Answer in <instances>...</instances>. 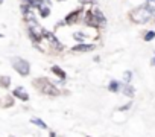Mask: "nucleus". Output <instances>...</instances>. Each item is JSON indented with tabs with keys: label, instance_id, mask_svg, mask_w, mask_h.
<instances>
[{
	"label": "nucleus",
	"instance_id": "1",
	"mask_svg": "<svg viewBox=\"0 0 155 137\" xmlns=\"http://www.w3.org/2000/svg\"><path fill=\"white\" fill-rule=\"evenodd\" d=\"M84 23L94 26V28H102L107 25V17L97 6H94V8L88 9L87 12H84Z\"/></svg>",
	"mask_w": 155,
	"mask_h": 137
},
{
	"label": "nucleus",
	"instance_id": "2",
	"mask_svg": "<svg viewBox=\"0 0 155 137\" xmlns=\"http://www.w3.org/2000/svg\"><path fill=\"white\" fill-rule=\"evenodd\" d=\"M34 87L38 90V92H41L43 95H47V96H59L61 95V92L47 79V78H37V79H34Z\"/></svg>",
	"mask_w": 155,
	"mask_h": 137
},
{
	"label": "nucleus",
	"instance_id": "3",
	"mask_svg": "<svg viewBox=\"0 0 155 137\" xmlns=\"http://www.w3.org/2000/svg\"><path fill=\"white\" fill-rule=\"evenodd\" d=\"M129 18H131L134 23L144 25V23H149L153 17H152V14L149 12V9H147L144 5H141V6H138V8H135V9H132V11L129 12Z\"/></svg>",
	"mask_w": 155,
	"mask_h": 137
},
{
	"label": "nucleus",
	"instance_id": "4",
	"mask_svg": "<svg viewBox=\"0 0 155 137\" xmlns=\"http://www.w3.org/2000/svg\"><path fill=\"white\" fill-rule=\"evenodd\" d=\"M26 29H28L29 37H31L35 43H38V41H41V40H43V37H44V31H46V29H44L41 25H38V23H37V20L26 22Z\"/></svg>",
	"mask_w": 155,
	"mask_h": 137
},
{
	"label": "nucleus",
	"instance_id": "5",
	"mask_svg": "<svg viewBox=\"0 0 155 137\" xmlns=\"http://www.w3.org/2000/svg\"><path fill=\"white\" fill-rule=\"evenodd\" d=\"M12 67H14V70H17V73L21 75V76H28L29 72H31V65H29V62H28L26 59L20 58V56L12 58Z\"/></svg>",
	"mask_w": 155,
	"mask_h": 137
},
{
	"label": "nucleus",
	"instance_id": "6",
	"mask_svg": "<svg viewBox=\"0 0 155 137\" xmlns=\"http://www.w3.org/2000/svg\"><path fill=\"white\" fill-rule=\"evenodd\" d=\"M82 15H84V9H82V8L74 9L73 12H70V14H67V15H65L64 22H65V25H73V23L81 22V17H82Z\"/></svg>",
	"mask_w": 155,
	"mask_h": 137
},
{
	"label": "nucleus",
	"instance_id": "7",
	"mask_svg": "<svg viewBox=\"0 0 155 137\" xmlns=\"http://www.w3.org/2000/svg\"><path fill=\"white\" fill-rule=\"evenodd\" d=\"M94 49H96V44H93V43H79V44L71 47V52H74V53H87V52H91Z\"/></svg>",
	"mask_w": 155,
	"mask_h": 137
},
{
	"label": "nucleus",
	"instance_id": "8",
	"mask_svg": "<svg viewBox=\"0 0 155 137\" xmlns=\"http://www.w3.org/2000/svg\"><path fill=\"white\" fill-rule=\"evenodd\" d=\"M43 38L47 40L50 46H53V47H56V49H62V44L59 43V40L56 38V35H55L53 32H50V31H44V37H43Z\"/></svg>",
	"mask_w": 155,
	"mask_h": 137
},
{
	"label": "nucleus",
	"instance_id": "9",
	"mask_svg": "<svg viewBox=\"0 0 155 137\" xmlns=\"http://www.w3.org/2000/svg\"><path fill=\"white\" fill-rule=\"evenodd\" d=\"M12 96H15V98H18V99H21V101H29V95H28V92L23 89V87H17V89H14L12 90Z\"/></svg>",
	"mask_w": 155,
	"mask_h": 137
},
{
	"label": "nucleus",
	"instance_id": "10",
	"mask_svg": "<svg viewBox=\"0 0 155 137\" xmlns=\"http://www.w3.org/2000/svg\"><path fill=\"white\" fill-rule=\"evenodd\" d=\"M37 11H38V14H40L41 18H47L50 15V0H47L44 5H41Z\"/></svg>",
	"mask_w": 155,
	"mask_h": 137
},
{
	"label": "nucleus",
	"instance_id": "11",
	"mask_svg": "<svg viewBox=\"0 0 155 137\" xmlns=\"http://www.w3.org/2000/svg\"><path fill=\"white\" fill-rule=\"evenodd\" d=\"M23 2H25V3H28L32 9H38L41 5H44V3L47 2V0H23Z\"/></svg>",
	"mask_w": 155,
	"mask_h": 137
},
{
	"label": "nucleus",
	"instance_id": "12",
	"mask_svg": "<svg viewBox=\"0 0 155 137\" xmlns=\"http://www.w3.org/2000/svg\"><path fill=\"white\" fill-rule=\"evenodd\" d=\"M50 70H52V73H55L56 76H59L61 79H65V78H67L65 72L62 70V68H61L59 65H52V68H50Z\"/></svg>",
	"mask_w": 155,
	"mask_h": 137
},
{
	"label": "nucleus",
	"instance_id": "13",
	"mask_svg": "<svg viewBox=\"0 0 155 137\" xmlns=\"http://www.w3.org/2000/svg\"><path fill=\"white\" fill-rule=\"evenodd\" d=\"M144 6L149 9V12H150L152 17L155 18V0H146V2H144Z\"/></svg>",
	"mask_w": 155,
	"mask_h": 137
},
{
	"label": "nucleus",
	"instance_id": "14",
	"mask_svg": "<svg viewBox=\"0 0 155 137\" xmlns=\"http://www.w3.org/2000/svg\"><path fill=\"white\" fill-rule=\"evenodd\" d=\"M120 85H122V84H120L119 81H111L110 85H108V90L113 92V93H117V92L120 90Z\"/></svg>",
	"mask_w": 155,
	"mask_h": 137
},
{
	"label": "nucleus",
	"instance_id": "15",
	"mask_svg": "<svg viewBox=\"0 0 155 137\" xmlns=\"http://www.w3.org/2000/svg\"><path fill=\"white\" fill-rule=\"evenodd\" d=\"M134 93H135V90H134V87H132V85L126 84V85L123 87V95H125V96H128V98H132V96H134Z\"/></svg>",
	"mask_w": 155,
	"mask_h": 137
},
{
	"label": "nucleus",
	"instance_id": "16",
	"mask_svg": "<svg viewBox=\"0 0 155 137\" xmlns=\"http://www.w3.org/2000/svg\"><path fill=\"white\" fill-rule=\"evenodd\" d=\"M31 123H34V125H37V126H40L41 129H47V125L41 120V119H38V117H34V119H31Z\"/></svg>",
	"mask_w": 155,
	"mask_h": 137
},
{
	"label": "nucleus",
	"instance_id": "17",
	"mask_svg": "<svg viewBox=\"0 0 155 137\" xmlns=\"http://www.w3.org/2000/svg\"><path fill=\"white\" fill-rule=\"evenodd\" d=\"M11 84V78L9 76H0V85H2L3 89H8Z\"/></svg>",
	"mask_w": 155,
	"mask_h": 137
},
{
	"label": "nucleus",
	"instance_id": "18",
	"mask_svg": "<svg viewBox=\"0 0 155 137\" xmlns=\"http://www.w3.org/2000/svg\"><path fill=\"white\" fill-rule=\"evenodd\" d=\"M155 38V31H147V32H144V35H143V40L144 41H152Z\"/></svg>",
	"mask_w": 155,
	"mask_h": 137
},
{
	"label": "nucleus",
	"instance_id": "19",
	"mask_svg": "<svg viewBox=\"0 0 155 137\" xmlns=\"http://www.w3.org/2000/svg\"><path fill=\"white\" fill-rule=\"evenodd\" d=\"M85 37H87V35H85L84 32H74V34H73V38H74L76 41H84Z\"/></svg>",
	"mask_w": 155,
	"mask_h": 137
},
{
	"label": "nucleus",
	"instance_id": "20",
	"mask_svg": "<svg viewBox=\"0 0 155 137\" xmlns=\"http://www.w3.org/2000/svg\"><path fill=\"white\" fill-rule=\"evenodd\" d=\"M20 9H21V14H23V15H25V14H28L29 11H32V8H31V6H29L28 3H25V2L21 3V6H20Z\"/></svg>",
	"mask_w": 155,
	"mask_h": 137
},
{
	"label": "nucleus",
	"instance_id": "21",
	"mask_svg": "<svg viewBox=\"0 0 155 137\" xmlns=\"http://www.w3.org/2000/svg\"><path fill=\"white\" fill-rule=\"evenodd\" d=\"M123 78H125V82H126V84H129V82H131V78H132V73L128 70V72H125Z\"/></svg>",
	"mask_w": 155,
	"mask_h": 137
},
{
	"label": "nucleus",
	"instance_id": "22",
	"mask_svg": "<svg viewBox=\"0 0 155 137\" xmlns=\"http://www.w3.org/2000/svg\"><path fill=\"white\" fill-rule=\"evenodd\" d=\"M131 105H132V104L129 102V104H126V105H123V107H120L119 110H120V111H126V110H129V108H131Z\"/></svg>",
	"mask_w": 155,
	"mask_h": 137
},
{
	"label": "nucleus",
	"instance_id": "23",
	"mask_svg": "<svg viewBox=\"0 0 155 137\" xmlns=\"http://www.w3.org/2000/svg\"><path fill=\"white\" fill-rule=\"evenodd\" d=\"M150 65H153L155 67V55L152 56V59H150Z\"/></svg>",
	"mask_w": 155,
	"mask_h": 137
},
{
	"label": "nucleus",
	"instance_id": "24",
	"mask_svg": "<svg viewBox=\"0 0 155 137\" xmlns=\"http://www.w3.org/2000/svg\"><path fill=\"white\" fill-rule=\"evenodd\" d=\"M81 2H82V3H93L94 0H81Z\"/></svg>",
	"mask_w": 155,
	"mask_h": 137
},
{
	"label": "nucleus",
	"instance_id": "25",
	"mask_svg": "<svg viewBox=\"0 0 155 137\" xmlns=\"http://www.w3.org/2000/svg\"><path fill=\"white\" fill-rule=\"evenodd\" d=\"M49 137H56V134H55V132H53V131H52V132H50V134H49Z\"/></svg>",
	"mask_w": 155,
	"mask_h": 137
},
{
	"label": "nucleus",
	"instance_id": "26",
	"mask_svg": "<svg viewBox=\"0 0 155 137\" xmlns=\"http://www.w3.org/2000/svg\"><path fill=\"white\" fill-rule=\"evenodd\" d=\"M0 38H3V34H0Z\"/></svg>",
	"mask_w": 155,
	"mask_h": 137
},
{
	"label": "nucleus",
	"instance_id": "27",
	"mask_svg": "<svg viewBox=\"0 0 155 137\" xmlns=\"http://www.w3.org/2000/svg\"><path fill=\"white\" fill-rule=\"evenodd\" d=\"M59 2H62V0H59Z\"/></svg>",
	"mask_w": 155,
	"mask_h": 137
},
{
	"label": "nucleus",
	"instance_id": "28",
	"mask_svg": "<svg viewBox=\"0 0 155 137\" xmlns=\"http://www.w3.org/2000/svg\"><path fill=\"white\" fill-rule=\"evenodd\" d=\"M11 137H14V135H11Z\"/></svg>",
	"mask_w": 155,
	"mask_h": 137
}]
</instances>
